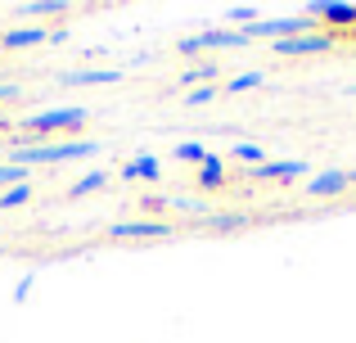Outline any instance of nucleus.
I'll list each match as a JSON object with an SVG mask.
<instances>
[{
	"instance_id": "393cba45",
	"label": "nucleus",
	"mask_w": 356,
	"mask_h": 343,
	"mask_svg": "<svg viewBox=\"0 0 356 343\" xmlns=\"http://www.w3.org/2000/svg\"><path fill=\"white\" fill-rule=\"evenodd\" d=\"M0 150H5V145H0Z\"/></svg>"
},
{
	"instance_id": "f3484780",
	"label": "nucleus",
	"mask_w": 356,
	"mask_h": 343,
	"mask_svg": "<svg viewBox=\"0 0 356 343\" xmlns=\"http://www.w3.org/2000/svg\"><path fill=\"white\" fill-rule=\"evenodd\" d=\"M99 185H108V172H86V176H81V181L72 185L68 194H72V199H81V194H95Z\"/></svg>"
},
{
	"instance_id": "aec40b11",
	"label": "nucleus",
	"mask_w": 356,
	"mask_h": 343,
	"mask_svg": "<svg viewBox=\"0 0 356 343\" xmlns=\"http://www.w3.org/2000/svg\"><path fill=\"white\" fill-rule=\"evenodd\" d=\"M176 159H181V163H203L208 150H203L199 141H181V145H176Z\"/></svg>"
},
{
	"instance_id": "5701e85b",
	"label": "nucleus",
	"mask_w": 356,
	"mask_h": 343,
	"mask_svg": "<svg viewBox=\"0 0 356 343\" xmlns=\"http://www.w3.org/2000/svg\"><path fill=\"white\" fill-rule=\"evenodd\" d=\"M18 95H23V90H18L14 81H0V104H9V99H18Z\"/></svg>"
},
{
	"instance_id": "4be33fe9",
	"label": "nucleus",
	"mask_w": 356,
	"mask_h": 343,
	"mask_svg": "<svg viewBox=\"0 0 356 343\" xmlns=\"http://www.w3.org/2000/svg\"><path fill=\"white\" fill-rule=\"evenodd\" d=\"M226 18H230V23H243V27H248L252 18H257V9H252V5H235V9H226Z\"/></svg>"
},
{
	"instance_id": "412c9836",
	"label": "nucleus",
	"mask_w": 356,
	"mask_h": 343,
	"mask_svg": "<svg viewBox=\"0 0 356 343\" xmlns=\"http://www.w3.org/2000/svg\"><path fill=\"white\" fill-rule=\"evenodd\" d=\"M217 95H221L217 86H194L190 95H185V104H190V109H199V104H208V99H217Z\"/></svg>"
},
{
	"instance_id": "9b49d317",
	"label": "nucleus",
	"mask_w": 356,
	"mask_h": 343,
	"mask_svg": "<svg viewBox=\"0 0 356 343\" xmlns=\"http://www.w3.org/2000/svg\"><path fill=\"white\" fill-rule=\"evenodd\" d=\"M194 226H203V230H221V235H230V230L252 226V217H248V212H208V217H203V221H194Z\"/></svg>"
},
{
	"instance_id": "f8f14e48",
	"label": "nucleus",
	"mask_w": 356,
	"mask_h": 343,
	"mask_svg": "<svg viewBox=\"0 0 356 343\" xmlns=\"http://www.w3.org/2000/svg\"><path fill=\"white\" fill-rule=\"evenodd\" d=\"M122 176H127V181H149V185H154L158 176H163V163H158L154 154H136V159L122 168Z\"/></svg>"
},
{
	"instance_id": "7ed1b4c3",
	"label": "nucleus",
	"mask_w": 356,
	"mask_h": 343,
	"mask_svg": "<svg viewBox=\"0 0 356 343\" xmlns=\"http://www.w3.org/2000/svg\"><path fill=\"white\" fill-rule=\"evenodd\" d=\"M248 36L239 27H203L199 36H181V54H199V50H243Z\"/></svg>"
},
{
	"instance_id": "dca6fc26",
	"label": "nucleus",
	"mask_w": 356,
	"mask_h": 343,
	"mask_svg": "<svg viewBox=\"0 0 356 343\" xmlns=\"http://www.w3.org/2000/svg\"><path fill=\"white\" fill-rule=\"evenodd\" d=\"M217 63H203V68H185L181 72V86H199V81H203V86H212V77H217Z\"/></svg>"
},
{
	"instance_id": "f257e3e1",
	"label": "nucleus",
	"mask_w": 356,
	"mask_h": 343,
	"mask_svg": "<svg viewBox=\"0 0 356 343\" xmlns=\"http://www.w3.org/2000/svg\"><path fill=\"white\" fill-rule=\"evenodd\" d=\"M9 163L18 168H36V163H72V159H95L99 154V141L81 136V141H36V145H23V150H5Z\"/></svg>"
},
{
	"instance_id": "0eeeda50",
	"label": "nucleus",
	"mask_w": 356,
	"mask_h": 343,
	"mask_svg": "<svg viewBox=\"0 0 356 343\" xmlns=\"http://www.w3.org/2000/svg\"><path fill=\"white\" fill-rule=\"evenodd\" d=\"M307 18H316V23H334V27H352V23H356V5L316 0V5H307Z\"/></svg>"
},
{
	"instance_id": "1a4fd4ad",
	"label": "nucleus",
	"mask_w": 356,
	"mask_h": 343,
	"mask_svg": "<svg viewBox=\"0 0 356 343\" xmlns=\"http://www.w3.org/2000/svg\"><path fill=\"white\" fill-rule=\"evenodd\" d=\"M348 185H352L348 168H334V172H321V176H312V181H307V194H312V199H334V194H343Z\"/></svg>"
},
{
	"instance_id": "a211bd4d",
	"label": "nucleus",
	"mask_w": 356,
	"mask_h": 343,
	"mask_svg": "<svg viewBox=\"0 0 356 343\" xmlns=\"http://www.w3.org/2000/svg\"><path fill=\"white\" fill-rule=\"evenodd\" d=\"M261 81H266V72H239V77H230V81H226V95L252 90V86H261Z\"/></svg>"
},
{
	"instance_id": "6e6552de",
	"label": "nucleus",
	"mask_w": 356,
	"mask_h": 343,
	"mask_svg": "<svg viewBox=\"0 0 356 343\" xmlns=\"http://www.w3.org/2000/svg\"><path fill=\"white\" fill-rule=\"evenodd\" d=\"M63 86H113V81H122V68H68L59 72Z\"/></svg>"
},
{
	"instance_id": "b1692460",
	"label": "nucleus",
	"mask_w": 356,
	"mask_h": 343,
	"mask_svg": "<svg viewBox=\"0 0 356 343\" xmlns=\"http://www.w3.org/2000/svg\"><path fill=\"white\" fill-rule=\"evenodd\" d=\"M348 176H352V185H356V168H352V172H348Z\"/></svg>"
},
{
	"instance_id": "9d476101",
	"label": "nucleus",
	"mask_w": 356,
	"mask_h": 343,
	"mask_svg": "<svg viewBox=\"0 0 356 343\" xmlns=\"http://www.w3.org/2000/svg\"><path fill=\"white\" fill-rule=\"evenodd\" d=\"M41 41H50V27H45V23L9 27V32H0V45H5V50H27V45H41Z\"/></svg>"
},
{
	"instance_id": "20e7f679",
	"label": "nucleus",
	"mask_w": 356,
	"mask_h": 343,
	"mask_svg": "<svg viewBox=\"0 0 356 343\" xmlns=\"http://www.w3.org/2000/svg\"><path fill=\"white\" fill-rule=\"evenodd\" d=\"M172 235V221L163 217H136V221H113L108 239H167Z\"/></svg>"
},
{
	"instance_id": "423d86ee",
	"label": "nucleus",
	"mask_w": 356,
	"mask_h": 343,
	"mask_svg": "<svg viewBox=\"0 0 356 343\" xmlns=\"http://www.w3.org/2000/svg\"><path fill=\"white\" fill-rule=\"evenodd\" d=\"M252 181H298V176H307V163L302 159H275V163H257V168H248Z\"/></svg>"
},
{
	"instance_id": "f03ea898",
	"label": "nucleus",
	"mask_w": 356,
	"mask_h": 343,
	"mask_svg": "<svg viewBox=\"0 0 356 343\" xmlns=\"http://www.w3.org/2000/svg\"><path fill=\"white\" fill-rule=\"evenodd\" d=\"M86 109L81 104H68V109H45V113H32L23 122V131H18V141L9 145V150H23V145H36V141H45L50 131H63V127H86Z\"/></svg>"
},
{
	"instance_id": "ddd939ff",
	"label": "nucleus",
	"mask_w": 356,
	"mask_h": 343,
	"mask_svg": "<svg viewBox=\"0 0 356 343\" xmlns=\"http://www.w3.org/2000/svg\"><path fill=\"white\" fill-rule=\"evenodd\" d=\"M199 185H203V190H217V185H226V163H221L217 154H208V159L199 163Z\"/></svg>"
},
{
	"instance_id": "2eb2a0df",
	"label": "nucleus",
	"mask_w": 356,
	"mask_h": 343,
	"mask_svg": "<svg viewBox=\"0 0 356 343\" xmlns=\"http://www.w3.org/2000/svg\"><path fill=\"white\" fill-rule=\"evenodd\" d=\"M27 199H32V181H27V185H9V190H0V208H23V203Z\"/></svg>"
},
{
	"instance_id": "4468645a",
	"label": "nucleus",
	"mask_w": 356,
	"mask_h": 343,
	"mask_svg": "<svg viewBox=\"0 0 356 343\" xmlns=\"http://www.w3.org/2000/svg\"><path fill=\"white\" fill-rule=\"evenodd\" d=\"M23 14L27 18H59V14H68V5L63 0H32V5H23Z\"/></svg>"
},
{
	"instance_id": "6ab92c4d",
	"label": "nucleus",
	"mask_w": 356,
	"mask_h": 343,
	"mask_svg": "<svg viewBox=\"0 0 356 343\" xmlns=\"http://www.w3.org/2000/svg\"><path fill=\"white\" fill-rule=\"evenodd\" d=\"M230 159H239V163H252V168H257V163H266V154H261V145H252V141H239L235 150H230Z\"/></svg>"
},
{
	"instance_id": "39448f33",
	"label": "nucleus",
	"mask_w": 356,
	"mask_h": 343,
	"mask_svg": "<svg viewBox=\"0 0 356 343\" xmlns=\"http://www.w3.org/2000/svg\"><path fill=\"white\" fill-rule=\"evenodd\" d=\"M334 50V36L330 32H307V36H293V41H275V54L280 59H298V54H325Z\"/></svg>"
}]
</instances>
